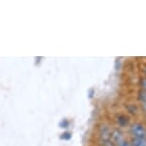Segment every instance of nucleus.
<instances>
[{"label":"nucleus","instance_id":"f257e3e1","mask_svg":"<svg viewBox=\"0 0 146 146\" xmlns=\"http://www.w3.org/2000/svg\"><path fill=\"white\" fill-rule=\"evenodd\" d=\"M131 132L135 137V139H146V130L141 124H134L131 127Z\"/></svg>","mask_w":146,"mask_h":146},{"label":"nucleus","instance_id":"f03ea898","mask_svg":"<svg viewBox=\"0 0 146 146\" xmlns=\"http://www.w3.org/2000/svg\"><path fill=\"white\" fill-rule=\"evenodd\" d=\"M110 139H111V133H110L109 129L107 127H102L100 129V139L103 142V144L105 145L106 143L110 142Z\"/></svg>","mask_w":146,"mask_h":146},{"label":"nucleus","instance_id":"7ed1b4c3","mask_svg":"<svg viewBox=\"0 0 146 146\" xmlns=\"http://www.w3.org/2000/svg\"><path fill=\"white\" fill-rule=\"evenodd\" d=\"M111 137L118 145H119L122 141H124V140H123V137H122V135H121L120 132H118V131H115L114 133L111 135Z\"/></svg>","mask_w":146,"mask_h":146},{"label":"nucleus","instance_id":"20e7f679","mask_svg":"<svg viewBox=\"0 0 146 146\" xmlns=\"http://www.w3.org/2000/svg\"><path fill=\"white\" fill-rule=\"evenodd\" d=\"M134 146H146V140L140 139H133Z\"/></svg>","mask_w":146,"mask_h":146},{"label":"nucleus","instance_id":"39448f33","mask_svg":"<svg viewBox=\"0 0 146 146\" xmlns=\"http://www.w3.org/2000/svg\"><path fill=\"white\" fill-rule=\"evenodd\" d=\"M117 121L121 126H125V125L128 124V118L126 117H124V115H120V117H118Z\"/></svg>","mask_w":146,"mask_h":146},{"label":"nucleus","instance_id":"423d86ee","mask_svg":"<svg viewBox=\"0 0 146 146\" xmlns=\"http://www.w3.org/2000/svg\"><path fill=\"white\" fill-rule=\"evenodd\" d=\"M139 100L146 103V92H144V91L139 92Z\"/></svg>","mask_w":146,"mask_h":146},{"label":"nucleus","instance_id":"0eeeda50","mask_svg":"<svg viewBox=\"0 0 146 146\" xmlns=\"http://www.w3.org/2000/svg\"><path fill=\"white\" fill-rule=\"evenodd\" d=\"M128 111H129V113H131V114H135L137 111V107L134 106V105H129L128 106Z\"/></svg>","mask_w":146,"mask_h":146},{"label":"nucleus","instance_id":"6e6552de","mask_svg":"<svg viewBox=\"0 0 146 146\" xmlns=\"http://www.w3.org/2000/svg\"><path fill=\"white\" fill-rule=\"evenodd\" d=\"M119 146H130V145H129L127 142H125V141H122V142H121L120 144H119Z\"/></svg>","mask_w":146,"mask_h":146},{"label":"nucleus","instance_id":"1a4fd4ad","mask_svg":"<svg viewBox=\"0 0 146 146\" xmlns=\"http://www.w3.org/2000/svg\"><path fill=\"white\" fill-rule=\"evenodd\" d=\"M142 85L144 87V89H146V79H143L142 80Z\"/></svg>","mask_w":146,"mask_h":146},{"label":"nucleus","instance_id":"9d476101","mask_svg":"<svg viewBox=\"0 0 146 146\" xmlns=\"http://www.w3.org/2000/svg\"><path fill=\"white\" fill-rule=\"evenodd\" d=\"M145 108H146V104H145Z\"/></svg>","mask_w":146,"mask_h":146},{"label":"nucleus","instance_id":"9b49d317","mask_svg":"<svg viewBox=\"0 0 146 146\" xmlns=\"http://www.w3.org/2000/svg\"><path fill=\"white\" fill-rule=\"evenodd\" d=\"M145 72H146V69H145Z\"/></svg>","mask_w":146,"mask_h":146}]
</instances>
